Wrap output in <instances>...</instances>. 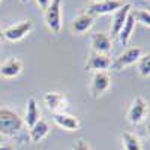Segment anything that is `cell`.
<instances>
[{
	"label": "cell",
	"mask_w": 150,
	"mask_h": 150,
	"mask_svg": "<svg viewBox=\"0 0 150 150\" xmlns=\"http://www.w3.org/2000/svg\"><path fill=\"white\" fill-rule=\"evenodd\" d=\"M24 126L23 119L11 108H0V134L5 137H15Z\"/></svg>",
	"instance_id": "obj_1"
},
{
	"label": "cell",
	"mask_w": 150,
	"mask_h": 150,
	"mask_svg": "<svg viewBox=\"0 0 150 150\" xmlns=\"http://www.w3.org/2000/svg\"><path fill=\"white\" fill-rule=\"evenodd\" d=\"M149 112V105L147 102L144 101V99L141 96H135L132 99V102L128 108V112H126V119L131 125H134V126H137V125H140L144 117L147 116Z\"/></svg>",
	"instance_id": "obj_2"
},
{
	"label": "cell",
	"mask_w": 150,
	"mask_h": 150,
	"mask_svg": "<svg viewBox=\"0 0 150 150\" xmlns=\"http://www.w3.org/2000/svg\"><path fill=\"white\" fill-rule=\"evenodd\" d=\"M45 12V24L53 33H59L62 29V0H51Z\"/></svg>",
	"instance_id": "obj_3"
},
{
	"label": "cell",
	"mask_w": 150,
	"mask_h": 150,
	"mask_svg": "<svg viewBox=\"0 0 150 150\" xmlns=\"http://www.w3.org/2000/svg\"><path fill=\"white\" fill-rule=\"evenodd\" d=\"M33 30V21L30 18L24 20L15 26H11L3 32V39L9 41V42H18L21 39H24L30 32Z\"/></svg>",
	"instance_id": "obj_4"
},
{
	"label": "cell",
	"mask_w": 150,
	"mask_h": 150,
	"mask_svg": "<svg viewBox=\"0 0 150 150\" xmlns=\"http://www.w3.org/2000/svg\"><path fill=\"white\" fill-rule=\"evenodd\" d=\"M143 56V48L141 47H131L128 48L126 51H123L114 63H111V66L114 68L116 71H122L125 68H128L131 65H135Z\"/></svg>",
	"instance_id": "obj_5"
},
{
	"label": "cell",
	"mask_w": 150,
	"mask_h": 150,
	"mask_svg": "<svg viewBox=\"0 0 150 150\" xmlns=\"http://www.w3.org/2000/svg\"><path fill=\"white\" fill-rule=\"evenodd\" d=\"M111 86V77L107 72H95L92 84H90V93L93 99H99L104 96V93L110 89Z\"/></svg>",
	"instance_id": "obj_6"
},
{
	"label": "cell",
	"mask_w": 150,
	"mask_h": 150,
	"mask_svg": "<svg viewBox=\"0 0 150 150\" xmlns=\"http://www.w3.org/2000/svg\"><path fill=\"white\" fill-rule=\"evenodd\" d=\"M44 102L50 111H53V114L54 112H65V110L68 107L66 96L62 92H56V90L45 92L44 93Z\"/></svg>",
	"instance_id": "obj_7"
},
{
	"label": "cell",
	"mask_w": 150,
	"mask_h": 150,
	"mask_svg": "<svg viewBox=\"0 0 150 150\" xmlns=\"http://www.w3.org/2000/svg\"><path fill=\"white\" fill-rule=\"evenodd\" d=\"M125 3L122 0H101V2H95L93 5H90L89 14L93 15H107L111 12H116L117 9H120Z\"/></svg>",
	"instance_id": "obj_8"
},
{
	"label": "cell",
	"mask_w": 150,
	"mask_h": 150,
	"mask_svg": "<svg viewBox=\"0 0 150 150\" xmlns=\"http://www.w3.org/2000/svg\"><path fill=\"white\" fill-rule=\"evenodd\" d=\"M53 122H54L56 126L65 129V131H78L80 126H81L78 117L68 114V112H54Z\"/></svg>",
	"instance_id": "obj_9"
},
{
	"label": "cell",
	"mask_w": 150,
	"mask_h": 150,
	"mask_svg": "<svg viewBox=\"0 0 150 150\" xmlns=\"http://www.w3.org/2000/svg\"><path fill=\"white\" fill-rule=\"evenodd\" d=\"M110 68H111V59L108 54L92 53L86 63L87 71H95V72H107V69Z\"/></svg>",
	"instance_id": "obj_10"
},
{
	"label": "cell",
	"mask_w": 150,
	"mask_h": 150,
	"mask_svg": "<svg viewBox=\"0 0 150 150\" xmlns=\"http://www.w3.org/2000/svg\"><path fill=\"white\" fill-rule=\"evenodd\" d=\"M21 71H23V62L17 57H11L6 62H3L2 66H0V77L11 80V78L18 77Z\"/></svg>",
	"instance_id": "obj_11"
},
{
	"label": "cell",
	"mask_w": 150,
	"mask_h": 150,
	"mask_svg": "<svg viewBox=\"0 0 150 150\" xmlns=\"http://www.w3.org/2000/svg\"><path fill=\"white\" fill-rule=\"evenodd\" d=\"M132 6L129 3H125L120 9H117L114 12V17H112V21H111V39L112 38H117L120 29L123 27L125 21H126V17L129 15Z\"/></svg>",
	"instance_id": "obj_12"
},
{
	"label": "cell",
	"mask_w": 150,
	"mask_h": 150,
	"mask_svg": "<svg viewBox=\"0 0 150 150\" xmlns=\"http://www.w3.org/2000/svg\"><path fill=\"white\" fill-rule=\"evenodd\" d=\"M111 38L107 33L98 32L92 36V50L98 54H108L111 51Z\"/></svg>",
	"instance_id": "obj_13"
},
{
	"label": "cell",
	"mask_w": 150,
	"mask_h": 150,
	"mask_svg": "<svg viewBox=\"0 0 150 150\" xmlns=\"http://www.w3.org/2000/svg\"><path fill=\"white\" fill-rule=\"evenodd\" d=\"M93 23H95V20L89 12H83V14H80L78 17H75V20L72 21V26H71L72 33L83 35L86 32H89L93 26Z\"/></svg>",
	"instance_id": "obj_14"
},
{
	"label": "cell",
	"mask_w": 150,
	"mask_h": 150,
	"mask_svg": "<svg viewBox=\"0 0 150 150\" xmlns=\"http://www.w3.org/2000/svg\"><path fill=\"white\" fill-rule=\"evenodd\" d=\"M41 119V111L38 107V102L33 96L27 98L26 102V114H24V125H27V128H32L33 125Z\"/></svg>",
	"instance_id": "obj_15"
},
{
	"label": "cell",
	"mask_w": 150,
	"mask_h": 150,
	"mask_svg": "<svg viewBox=\"0 0 150 150\" xmlns=\"http://www.w3.org/2000/svg\"><path fill=\"white\" fill-rule=\"evenodd\" d=\"M29 138L32 143H39L50 134V125L44 119H39L32 128H29Z\"/></svg>",
	"instance_id": "obj_16"
},
{
	"label": "cell",
	"mask_w": 150,
	"mask_h": 150,
	"mask_svg": "<svg viewBox=\"0 0 150 150\" xmlns=\"http://www.w3.org/2000/svg\"><path fill=\"white\" fill-rule=\"evenodd\" d=\"M120 144L123 150H143V143L140 137L129 131H123L120 134Z\"/></svg>",
	"instance_id": "obj_17"
},
{
	"label": "cell",
	"mask_w": 150,
	"mask_h": 150,
	"mask_svg": "<svg viewBox=\"0 0 150 150\" xmlns=\"http://www.w3.org/2000/svg\"><path fill=\"white\" fill-rule=\"evenodd\" d=\"M135 20H134V17L131 15V12H129V15L126 17V21H125V24H123V27L120 29V32H119V35H117V39H119V42L122 44V45H126L128 42H129V39H131V36H132V33H134V29H135Z\"/></svg>",
	"instance_id": "obj_18"
},
{
	"label": "cell",
	"mask_w": 150,
	"mask_h": 150,
	"mask_svg": "<svg viewBox=\"0 0 150 150\" xmlns=\"http://www.w3.org/2000/svg\"><path fill=\"white\" fill-rule=\"evenodd\" d=\"M131 15L134 17L135 23H141L143 26H150V12L147 9H131Z\"/></svg>",
	"instance_id": "obj_19"
},
{
	"label": "cell",
	"mask_w": 150,
	"mask_h": 150,
	"mask_svg": "<svg viewBox=\"0 0 150 150\" xmlns=\"http://www.w3.org/2000/svg\"><path fill=\"white\" fill-rule=\"evenodd\" d=\"M137 63H138V74L143 78H149L150 77V54L141 56V59Z\"/></svg>",
	"instance_id": "obj_20"
},
{
	"label": "cell",
	"mask_w": 150,
	"mask_h": 150,
	"mask_svg": "<svg viewBox=\"0 0 150 150\" xmlns=\"http://www.w3.org/2000/svg\"><path fill=\"white\" fill-rule=\"evenodd\" d=\"M72 150H92V149H90V146H89V143H87V141L77 140V141L74 143V146H72Z\"/></svg>",
	"instance_id": "obj_21"
},
{
	"label": "cell",
	"mask_w": 150,
	"mask_h": 150,
	"mask_svg": "<svg viewBox=\"0 0 150 150\" xmlns=\"http://www.w3.org/2000/svg\"><path fill=\"white\" fill-rule=\"evenodd\" d=\"M35 2H36V5L39 6L42 11H45L50 6V3H51V0H35Z\"/></svg>",
	"instance_id": "obj_22"
},
{
	"label": "cell",
	"mask_w": 150,
	"mask_h": 150,
	"mask_svg": "<svg viewBox=\"0 0 150 150\" xmlns=\"http://www.w3.org/2000/svg\"><path fill=\"white\" fill-rule=\"evenodd\" d=\"M0 150H14L11 144H0Z\"/></svg>",
	"instance_id": "obj_23"
},
{
	"label": "cell",
	"mask_w": 150,
	"mask_h": 150,
	"mask_svg": "<svg viewBox=\"0 0 150 150\" xmlns=\"http://www.w3.org/2000/svg\"><path fill=\"white\" fill-rule=\"evenodd\" d=\"M3 38V30H2V27H0V39Z\"/></svg>",
	"instance_id": "obj_24"
},
{
	"label": "cell",
	"mask_w": 150,
	"mask_h": 150,
	"mask_svg": "<svg viewBox=\"0 0 150 150\" xmlns=\"http://www.w3.org/2000/svg\"><path fill=\"white\" fill-rule=\"evenodd\" d=\"M20 2H21V3H27V2H29V0H20Z\"/></svg>",
	"instance_id": "obj_25"
},
{
	"label": "cell",
	"mask_w": 150,
	"mask_h": 150,
	"mask_svg": "<svg viewBox=\"0 0 150 150\" xmlns=\"http://www.w3.org/2000/svg\"><path fill=\"white\" fill-rule=\"evenodd\" d=\"M0 50H2V41H0Z\"/></svg>",
	"instance_id": "obj_26"
},
{
	"label": "cell",
	"mask_w": 150,
	"mask_h": 150,
	"mask_svg": "<svg viewBox=\"0 0 150 150\" xmlns=\"http://www.w3.org/2000/svg\"><path fill=\"white\" fill-rule=\"evenodd\" d=\"M96 2H101V0H96Z\"/></svg>",
	"instance_id": "obj_27"
},
{
	"label": "cell",
	"mask_w": 150,
	"mask_h": 150,
	"mask_svg": "<svg viewBox=\"0 0 150 150\" xmlns=\"http://www.w3.org/2000/svg\"><path fill=\"white\" fill-rule=\"evenodd\" d=\"M0 2H2V0H0Z\"/></svg>",
	"instance_id": "obj_28"
}]
</instances>
